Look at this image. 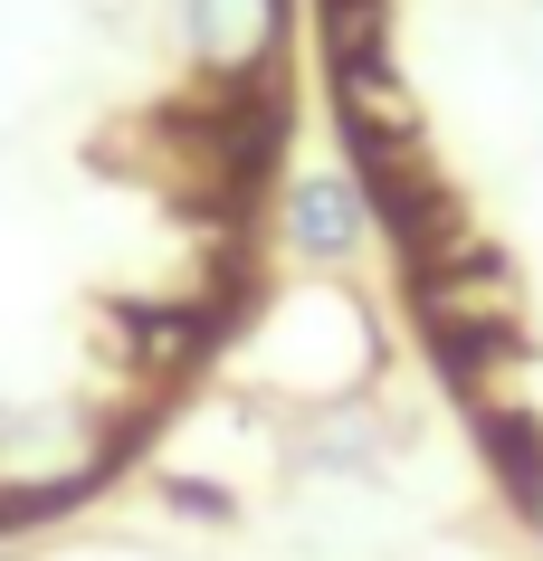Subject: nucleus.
<instances>
[{"label": "nucleus", "mask_w": 543, "mask_h": 561, "mask_svg": "<svg viewBox=\"0 0 543 561\" xmlns=\"http://www.w3.org/2000/svg\"><path fill=\"white\" fill-rule=\"evenodd\" d=\"M95 467V428L87 419H38L0 447V495L10 504H38V495H67L77 476Z\"/></svg>", "instance_id": "nucleus-1"}, {"label": "nucleus", "mask_w": 543, "mask_h": 561, "mask_svg": "<svg viewBox=\"0 0 543 561\" xmlns=\"http://www.w3.org/2000/svg\"><path fill=\"white\" fill-rule=\"evenodd\" d=\"M276 38V0H201V58L211 67H248Z\"/></svg>", "instance_id": "nucleus-2"}, {"label": "nucleus", "mask_w": 543, "mask_h": 561, "mask_svg": "<svg viewBox=\"0 0 543 561\" xmlns=\"http://www.w3.org/2000/svg\"><path fill=\"white\" fill-rule=\"evenodd\" d=\"M296 238L315 248V257H343L362 238V201H353V181H305L296 191Z\"/></svg>", "instance_id": "nucleus-3"}, {"label": "nucleus", "mask_w": 543, "mask_h": 561, "mask_svg": "<svg viewBox=\"0 0 543 561\" xmlns=\"http://www.w3.org/2000/svg\"><path fill=\"white\" fill-rule=\"evenodd\" d=\"M534 504H543V485H534Z\"/></svg>", "instance_id": "nucleus-4"}]
</instances>
